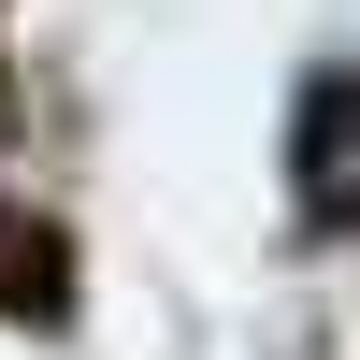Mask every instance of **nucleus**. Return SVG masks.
<instances>
[{
	"label": "nucleus",
	"mask_w": 360,
	"mask_h": 360,
	"mask_svg": "<svg viewBox=\"0 0 360 360\" xmlns=\"http://www.w3.org/2000/svg\"><path fill=\"white\" fill-rule=\"evenodd\" d=\"M303 202L317 217H360V72H332L303 101Z\"/></svg>",
	"instance_id": "f257e3e1"
}]
</instances>
